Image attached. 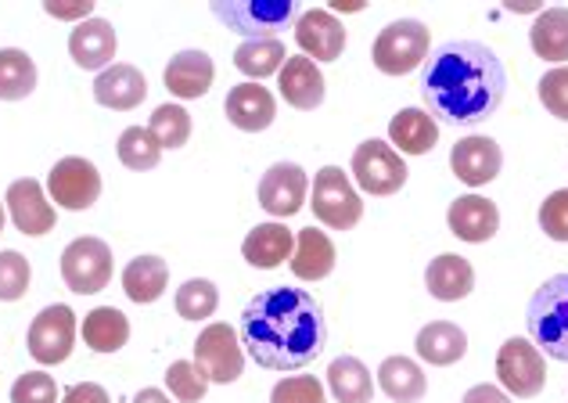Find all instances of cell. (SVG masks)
Listing matches in <instances>:
<instances>
[{
  "label": "cell",
  "mask_w": 568,
  "mask_h": 403,
  "mask_svg": "<svg viewBox=\"0 0 568 403\" xmlns=\"http://www.w3.org/2000/svg\"><path fill=\"white\" fill-rule=\"evenodd\" d=\"M271 403H327V393L321 379L298 375V379H281L271 393Z\"/></svg>",
  "instance_id": "cell-40"
},
{
  "label": "cell",
  "mask_w": 568,
  "mask_h": 403,
  "mask_svg": "<svg viewBox=\"0 0 568 403\" xmlns=\"http://www.w3.org/2000/svg\"><path fill=\"white\" fill-rule=\"evenodd\" d=\"M29 356L43 367L65 364L72 346H77V313L65 303L43 306L33 324H29Z\"/></svg>",
  "instance_id": "cell-8"
},
{
  "label": "cell",
  "mask_w": 568,
  "mask_h": 403,
  "mask_svg": "<svg viewBox=\"0 0 568 403\" xmlns=\"http://www.w3.org/2000/svg\"><path fill=\"white\" fill-rule=\"evenodd\" d=\"M48 191L54 205L69 209V213H83V209H91L101 199V173L91 159L65 155L51 167Z\"/></svg>",
  "instance_id": "cell-11"
},
{
  "label": "cell",
  "mask_w": 568,
  "mask_h": 403,
  "mask_svg": "<svg viewBox=\"0 0 568 403\" xmlns=\"http://www.w3.org/2000/svg\"><path fill=\"white\" fill-rule=\"evenodd\" d=\"M284 62H288V54H284V43L277 37H271V40H245L242 48L234 51V66L242 69L252 83L274 77V72L284 69Z\"/></svg>",
  "instance_id": "cell-33"
},
{
  "label": "cell",
  "mask_w": 568,
  "mask_h": 403,
  "mask_svg": "<svg viewBox=\"0 0 568 403\" xmlns=\"http://www.w3.org/2000/svg\"><path fill=\"white\" fill-rule=\"evenodd\" d=\"M223 112H227L231 127L245 130V133H260L277 119V101L263 83H237L227 91Z\"/></svg>",
  "instance_id": "cell-16"
},
{
  "label": "cell",
  "mask_w": 568,
  "mask_h": 403,
  "mask_svg": "<svg viewBox=\"0 0 568 403\" xmlns=\"http://www.w3.org/2000/svg\"><path fill=\"white\" fill-rule=\"evenodd\" d=\"M446 223H450V231L460 238V242L483 245L500 231V209H497V202H489L483 195H465V199L450 202Z\"/></svg>",
  "instance_id": "cell-19"
},
{
  "label": "cell",
  "mask_w": 568,
  "mask_h": 403,
  "mask_svg": "<svg viewBox=\"0 0 568 403\" xmlns=\"http://www.w3.org/2000/svg\"><path fill=\"white\" fill-rule=\"evenodd\" d=\"M439 141V123L425 109H403L388 123V144L403 155H425Z\"/></svg>",
  "instance_id": "cell-27"
},
{
  "label": "cell",
  "mask_w": 568,
  "mask_h": 403,
  "mask_svg": "<svg viewBox=\"0 0 568 403\" xmlns=\"http://www.w3.org/2000/svg\"><path fill=\"white\" fill-rule=\"evenodd\" d=\"M170 285V263L162 256H138L123 271V292L133 303H155Z\"/></svg>",
  "instance_id": "cell-30"
},
{
  "label": "cell",
  "mask_w": 568,
  "mask_h": 403,
  "mask_svg": "<svg viewBox=\"0 0 568 403\" xmlns=\"http://www.w3.org/2000/svg\"><path fill=\"white\" fill-rule=\"evenodd\" d=\"M62 278L69 292L94 295L112 281V249L101 238H77L62 252Z\"/></svg>",
  "instance_id": "cell-10"
},
{
  "label": "cell",
  "mask_w": 568,
  "mask_h": 403,
  "mask_svg": "<svg viewBox=\"0 0 568 403\" xmlns=\"http://www.w3.org/2000/svg\"><path fill=\"white\" fill-rule=\"evenodd\" d=\"M540 228L547 238H555V242H568V188L555 191V195L540 205Z\"/></svg>",
  "instance_id": "cell-43"
},
{
  "label": "cell",
  "mask_w": 568,
  "mask_h": 403,
  "mask_svg": "<svg viewBox=\"0 0 568 403\" xmlns=\"http://www.w3.org/2000/svg\"><path fill=\"white\" fill-rule=\"evenodd\" d=\"M4 205H8V213H11V223H14V228H19L22 234H29V238L48 234V231H54V223H58L54 205H48V199H43L40 184H37V181H29V177H26V181H14V184L8 188Z\"/></svg>",
  "instance_id": "cell-17"
},
{
  "label": "cell",
  "mask_w": 568,
  "mask_h": 403,
  "mask_svg": "<svg viewBox=\"0 0 568 403\" xmlns=\"http://www.w3.org/2000/svg\"><path fill=\"white\" fill-rule=\"evenodd\" d=\"M43 11L51 14V19H65V22H87L91 19L94 4L91 0H48Z\"/></svg>",
  "instance_id": "cell-44"
},
{
  "label": "cell",
  "mask_w": 568,
  "mask_h": 403,
  "mask_svg": "<svg viewBox=\"0 0 568 403\" xmlns=\"http://www.w3.org/2000/svg\"><path fill=\"white\" fill-rule=\"evenodd\" d=\"M378 385L388 400L396 403H417L428 393V379L417 361L410 356H385L378 367Z\"/></svg>",
  "instance_id": "cell-28"
},
{
  "label": "cell",
  "mask_w": 568,
  "mask_h": 403,
  "mask_svg": "<svg viewBox=\"0 0 568 403\" xmlns=\"http://www.w3.org/2000/svg\"><path fill=\"white\" fill-rule=\"evenodd\" d=\"M213 80H216V66L205 51H176L166 66V91L181 101L209 94Z\"/></svg>",
  "instance_id": "cell-20"
},
{
  "label": "cell",
  "mask_w": 568,
  "mask_h": 403,
  "mask_svg": "<svg viewBox=\"0 0 568 403\" xmlns=\"http://www.w3.org/2000/svg\"><path fill=\"white\" fill-rule=\"evenodd\" d=\"M414 350L432 367H450L468 353V335H465V328L454 321H428L422 332H417Z\"/></svg>",
  "instance_id": "cell-24"
},
{
  "label": "cell",
  "mask_w": 568,
  "mask_h": 403,
  "mask_svg": "<svg viewBox=\"0 0 568 403\" xmlns=\"http://www.w3.org/2000/svg\"><path fill=\"white\" fill-rule=\"evenodd\" d=\"M540 101H544V109L550 115H558V119H565V123H568V66H558V69L544 72Z\"/></svg>",
  "instance_id": "cell-42"
},
{
  "label": "cell",
  "mask_w": 568,
  "mask_h": 403,
  "mask_svg": "<svg viewBox=\"0 0 568 403\" xmlns=\"http://www.w3.org/2000/svg\"><path fill=\"white\" fill-rule=\"evenodd\" d=\"M327 390H332L338 403H371L375 379H371V371L356 356H335L332 367H327Z\"/></svg>",
  "instance_id": "cell-31"
},
{
  "label": "cell",
  "mask_w": 568,
  "mask_h": 403,
  "mask_svg": "<svg viewBox=\"0 0 568 403\" xmlns=\"http://www.w3.org/2000/svg\"><path fill=\"white\" fill-rule=\"evenodd\" d=\"M460 403H511V396H507L500 385H486L483 382V385H471Z\"/></svg>",
  "instance_id": "cell-46"
},
{
  "label": "cell",
  "mask_w": 568,
  "mask_h": 403,
  "mask_svg": "<svg viewBox=\"0 0 568 403\" xmlns=\"http://www.w3.org/2000/svg\"><path fill=\"white\" fill-rule=\"evenodd\" d=\"M313 216L332 231H353L364 216V202L338 167H324L313 177Z\"/></svg>",
  "instance_id": "cell-6"
},
{
  "label": "cell",
  "mask_w": 568,
  "mask_h": 403,
  "mask_svg": "<svg viewBox=\"0 0 568 403\" xmlns=\"http://www.w3.org/2000/svg\"><path fill=\"white\" fill-rule=\"evenodd\" d=\"M133 403H173L162 390H141L138 396H133Z\"/></svg>",
  "instance_id": "cell-47"
},
{
  "label": "cell",
  "mask_w": 568,
  "mask_h": 403,
  "mask_svg": "<svg viewBox=\"0 0 568 403\" xmlns=\"http://www.w3.org/2000/svg\"><path fill=\"white\" fill-rule=\"evenodd\" d=\"M213 14L227 29H234V33H242L248 40H271L288 22H295L298 8H295V0H237V4L216 0Z\"/></svg>",
  "instance_id": "cell-5"
},
{
  "label": "cell",
  "mask_w": 568,
  "mask_h": 403,
  "mask_svg": "<svg viewBox=\"0 0 568 403\" xmlns=\"http://www.w3.org/2000/svg\"><path fill=\"white\" fill-rule=\"evenodd\" d=\"M94 98H98V104H104V109L130 112L148 98V80L141 77L138 66H109L104 72H98Z\"/></svg>",
  "instance_id": "cell-22"
},
{
  "label": "cell",
  "mask_w": 568,
  "mask_h": 403,
  "mask_svg": "<svg viewBox=\"0 0 568 403\" xmlns=\"http://www.w3.org/2000/svg\"><path fill=\"white\" fill-rule=\"evenodd\" d=\"M37 91V62L19 48L0 51V101H22Z\"/></svg>",
  "instance_id": "cell-34"
},
{
  "label": "cell",
  "mask_w": 568,
  "mask_h": 403,
  "mask_svg": "<svg viewBox=\"0 0 568 403\" xmlns=\"http://www.w3.org/2000/svg\"><path fill=\"white\" fill-rule=\"evenodd\" d=\"M327 321L321 303L303 289L256 292L242 310V350L266 371H298L321 356Z\"/></svg>",
  "instance_id": "cell-2"
},
{
  "label": "cell",
  "mask_w": 568,
  "mask_h": 403,
  "mask_svg": "<svg viewBox=\"0 0 568 403\" xmlns=\"http://www.w3.org/2000/svg\"><path fill=\"white\" fill-rule=\"evenodd\" d=\"M292 252H295V231H288L277 220L252 228L242 242L245 263L260 266V271H274V266H281L284 260H292Z\"/></svg>",
  "instance_id": "cell-23"
},
{
  "label": "cell",
  "mask_w": 568,
  "mask_h": 403,
  "mask_svg": "<svg viewBox=\"0 0 568 403\" xmlns=\"http://www.w3.org/2000/svg\"><path fill=\"white\" fill-rule=\"evenodd\" d=\"M62 403H112V400L98 382H77V385H69V390H65Z\"/></svg>",
  "instance_id": "cell-45"
},
{
  "label": "cell",
  "mask_w": 568,
  "mask_h": 403,
  "mask_svg": "<svg viewBox=\"0 0 568 403\" xmlns=\"http://www.w3.org/2000/svg\"><path fill=\"white\" fill-rule=\"evenodd\" d=\"M529 342L550 361L568 364V271L547 278L526 306Z\"/></svg>",
  "instance_id": "cell-3"
},
{
  "label": "cell",
  "mask_w": 568,
  "mask_h": 403,
  "mask_svg": "<svg viewBox=\"0 0 568 403\" xmlns=\"http://www.w3.org/2000/svg\"><path fill=\"white\" fill-rule=\"evenodd\" d=\"M507 69L483 40H443L425 58L422 101L432 119L450 127H478L504 104Z\"/></svg>",
  "instance_id": "cell-1"
},
{
  "label": "cell",
  "mask_w": 568,
  "mask_h": 403,
  "mask_svg": "<svg viewBox=\"0 0 568 403\" xmlns=\"http://www.w3.org/2000/svg\"><path fill=\"white\" fill-rule=\"evenodd\" d=\"M529 43L544 62H568V8H544L536 14Z\"/></svg>",
  "instance_id": "cell-29"
},
{
  "label": "cell",
  "mask_w": 568,
  "mask_h": 403,
  "mask_svg": "<svg viewBox=\"0 0 568 403\" xmlns=\"http://www.w3.org/2000/svg\"><path fill=\"white\" fill-rule=\"evenodd\" d=\"M166 385L181 403H199L209 393V379L202 375L194 361H173L166 371Z\"/></svg>",
  "instance_id": "cell-38"
},
{
  "label": "cell",
  "mask_w": 568,
  "mask_h": 403,
  "mask_svg": "<svg viewBox=\"0 0 568 403\" xmlns=\"http://www.w3.org/2000/svg\"><path fill=\"white\" fill-rule=\"evenodd\" d=\"M500 167H504L500 144L493 138H483V133H471V138L457 141L450 152V170L468 188H486L489 181H497Z\"/></svg>",
  "instance_id": "cell-14"
},
{
  "label": "cell",
  "mask_w": 568,
  "mask_h": 403,
  "mask_svg": "<svg viewBox=\"0 0 568 403\" xmlns=\"http://www.w3.org/2000/svg\"><path fill=\"white\" fill-rule=\"evenodd\" d=\"M115 155H119V162H123L126 170L144 173V170H155L159 167L162 148H159V141L144 127H130V130H123V138H119Z\"/></svg>",
  "instance_id": "cell-35"
},
{
  "label": "cell",
  "mask_w": 568,
  "mask_h": 403,
  "mask_svg": "<svg viewBox=\"0 0 568 403\" xmlns=\"http://www.w3.org/2000/svg\"><path fill=\"white\" fill-rule=\"evenodd\" d=\"M83 342L94 353H115L130 342V321L115 306H98L83 318Z\"/></svg>",
  "instance_id": "cell-32"
},
{
  "label": "cell",
  "mask_w": 568,
  "mask_h": 403,
  "mask_svg": "<svg viewBox=\"0 0 568 403\" xmlns=\"http://www.w3.org/2000/svg\"><path fill=\"white\" fill-rule=\"evenodd\" d=\"M220 306V292L213 281L205 278H191L181 285L176 292V313H181L184 321H209Z\"/></svg>",
  "instance_id": "cell-37"
},
{
  "label": "cell",
  "mask_w": 568,
  "mask_h": 403,
  "mask_svg": "<svg viewBox=\"0 0 568 403\" xmlns=\"http://www.w3.org/2000/svg\"><path fill=\"white\" fill-rule=\"evenodd\" d=\"M115 48H119V37H115L112 22H104V19H87L69 33L72 62H77L80 69H87V72L109 69V62L115 58Z\"/></svg>",
  "instance_id": "cell-18"
},
{
  "label": "cell",
  "mask_w": 568,
  "mask_h": 403,
  "mask_svg": "<svg viewBox=\"0 0 568 403\" xmlns=\"http://www.w3.org/2000/svg\"><path fill=\"white\" fill-rule=\"evenodd\" d=\"M194 364L199 371L216 385H231L242 379L245 371V350H242V339L231 324H205L199 342H194Z\"/></svg>",
  "instance_id": "cell-7"
},
{
  "label": "cell",
  "mask_w": 568,
  "mask_h": 403,
  "mask_svg": "<svg viewBox=\"0 0 568 403\" xmlns=\"http://www.w3.org/2000/svg\"><path fill=\"white\" fill-rule=\"evenodd\" d=\"M428 43L432 33L425 22L396 19L378 33L371 58H375L378 72H385V77H407V72H414L428 58Z\"/></svg>",
  "instance_id": "cell-4"
},
{
  "label": "cell",
  "mask_w": 568,
  "mask_h": 403,
  "mask_svg": "<svg viewBox=\"0 0 568 403\" xmlns=\"http://www.w3.org/2000/svg\"><path fill=\"white\" fill-rule=\"evenodd\" d=\"M148 133L159 141V148H184L191 138V115L184 104H159L152 112V123H148Z\"/></svg>",
  "instance_id": "cell-36"
},
{
  "label": "cell",
  "mask_w": 568,
  "mask_h": 403,
  "mask_svg": "<svg viewBox=\"0 0 568 403\" xmlns=\"http://www.w3.org/2000/svg\"><path fill=\"white\" fill-rule=\"evenodd\" d=\"M0 231H4V202H0Z\"/></svg>",
  "instance_id": "cell-50"
},
{
  "label": "cell",
  "mask_w": 568,
  "mask_h": 403,
  "mask_svg": "<svg viewBox=\"0 0 568 403\" xmlns=\"http://www.w3.org/2000/svg\"><path fill=\"white\" fill-rule=\"evenodd\" d=\"M353 177L367 195L385 199V195H396V191L407 184V162L396 152L388 141H364L361 148L353 152Z\"/></svg>",
  "instance_id": "cell-9"
},
{
  "label": "cell",
  "mask_w": 568,
  "mask_h": 403,
  "mask_svg": "<svg viewBox=\"0 0 568 403\" xmlns=\"http://www.w3.org/2000/svg\"><path fill=\"white\" fill-rule=\"evenodd\" d=\"M277 80H281V94H284V101L292 104V109H298V112L321 109V101H324V72H321L317 62H310L306 54L288 58L284 69L277 72Z\"/></svg>",
  "instance_id": "cell-21"
},
{
  "label": "cell",
  "mask_w": 568,
  "mask_h": 403,
  "mask_svg": "<svg viewBox=\"0 0 568 403\" xmlns=\"http://www.w3.org/2000/svg\"><path fill=\"white\" fill-rule=\"evenodd\" d=\"M29 278H33V266L22 256V252H0V300L14 303L22 300L29 289Z\"/></svg>",
  "instance_id": "cell-39"
},
{
  "label": "cell",
  "mask_w": 568,
  "mask_h": 403,
  "mask_svg": "<svg viewBox=\"0 0 568 403\" xmlns=\"http://www.w3.org/2000/svg\"><path fill=\"white\" fill-rule=\"evenodd\" d=\"M54 400H58V385L48 371H26L11 385V403H54Z\"/></svg>",
  "instance_id": "cell-41"
},
{
  "label": "cell",
  "mask_w": 568,
  "mask_h": 403,
  "mask_svg": "<svg viewBox=\"0 0 568 403\" xmlns=\"http://www.w3.org/2000/svg\"><path fill=\"white\" fill-rule=\"evenodd\" d=\"M497 379L507 393H515L521 400L544 393V385H547L544 353L536 350L529 339H507L497 353Z\"/></svg>",
  "instance_id": "cell-12"
},
{
  "label": "cell",
  "mask_w": 568,
  "mask_h": 403,
  "mask_svg": "<svg viewBox=\"0 0 568 403\" xmlns=\"http://www.w3.org/2000/svg\"><path fill=\"white\" fill-rule=\"evenodd\" d=\"M306 191L310 181L303 167H295V162H274L260 181V205L281 223L306 205Z\"/></svg>",
  "instance_id": "cell-13"
},
{
  "label": "cell",
  "mask_w": 568,
  "mask_h": 403,
  "mask_svg": "<svg viewBox=\"0 0 568 403\" xmlns=\"http://www.w3.org/2000/svg\"><path fill=\"white\" fill-rule=\"evenodd\" d=\"M295 43L310 62H335L346 51V29L332 11L313 8L295 19Z\"/></svg>",
  "instance_id": "cell-15"
},
{
  "label": "cell",
  "mask_w": 568,
  "mask_h": 403,
  "mask_svg": "<svg viewBox=\"0 0 568 403\" xmlns=\"http://www.w3.org/2000/svg\"><path fill=\"white\" fill-rule=\"evenodd\" d=\"M335 271V242L321 228L295 231V252H292V274L298 281H324Z\"/></svg>",
  "instance_id": "cell-25"
},
{
  "label": "cell",
  "mask_w": 568,
  "mask_h": 403,
  "mask_svg": "<svg viewBox=\"0 0 568 403\" xmlns=\"http://www.w3.org/2000/svg\"><path fill=\"white\" fill-rule=\"evenodd\" d=\"M335 8H338V11H361L364 4H356V0H353V4H335Z\"/></svg>",
  "instance_id": "cell-49"
},
{
  "label": "cell",
  "mask_w": 568,
  "mask_h": 403,
  "mask_svg": "<svg viewBox=\"0 0 568 403\" xmlns=\"http://www.w3.org/2000/svg\"><path fill=\"white\" fill-rule=\"evenodd\" d=\"M507 8H511V11H521V14H526V11H536V8H540V4H532V0H526V4H507Z\"/></svg>",
  "instance_id": "cell-48"
},
{
  "label": "cell",
  "mask_w": 568,
  "mask_h": 403,
  "mask_svg": "<svg viewBox=\"0 0 568 403\" xmlns=\"http://www.w3.org/2000/svg\"><path fill=\"white\" fill-rule=\"evenodd\" d=\"M425 285H428V292L436 295L439 303H460L475 289V266L465 256H454V252H446V256H436V260L428 263Z\"/></svg>",
  "instance_id": "cell-26"
}]
</instances>
